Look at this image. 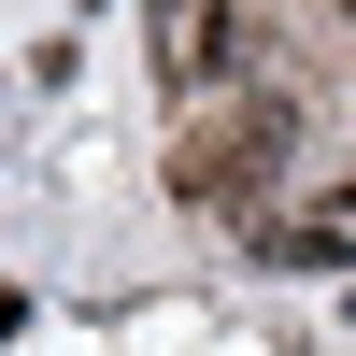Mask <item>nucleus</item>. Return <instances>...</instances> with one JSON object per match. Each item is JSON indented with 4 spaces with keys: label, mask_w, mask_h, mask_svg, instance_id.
Here are the masks:
<instances>
[{
    "label": "nucleus",
    "mask_w": 356,
    "mask_h": 356,
    "mask_svg": "<svg viewBox=\"0 0 356 356\" xmlns=\"http://www.w3.org/2000/svg\"><path fill=\"white\" fill-rule=\"evenodd\" d=\"M285 171V100L271 86H214V100L186 114V143H171V186L200 200V214H257Z\"/></svg>",
    "instance_id": "f257e3e1"
}]
</instances>
